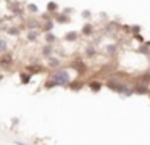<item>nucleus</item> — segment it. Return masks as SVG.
<instances>
[{
	"label": "nucleus",
	"instance_id": "nucleus-1",
	"mask_svg": "<svg viewBox=\"0 0 150 145\" xmlns=\"http://www.w3.org/2000/svg\"><path fill=\"white\" fill-rule=\"evenodd\" d=\"M103 86H107L111 92H116V93H120V95H123V97H129V95H132V93H134L132 92V84H129L127 81L118 79L116 76H115V77H108V79L105 81Z\"/></svg>",
	"mask_w": 150,
	"mask_h": 145
},
{
	"label": "nucleus",
	"instance_id": "nucleus-2",
	"mask_svg": "<svg viewBox=\"0 0 150 145\" xmlns=\"http://www.w3.org/2000/svg\"><path fill=\"white\" fill-rule=\"evenodd\" d=\"M50 79L55 82L57 87H66L69 82H71V76H69V71L65 69V68H58V69L52 71L50 73Z\"/></svg>",
	"mask_w": 150,
	"mask_h": 145
},
{
	"label": "nucleus",
	"instance_id": "nucleus-3",
	"mask_svg": "<svg viewBox=\"0 0 150 145\" xmlns=\"http://www.w3.org/2000/svg\"><path fill=\"white\" fill-rule=\"evenodd\" d=\"M69 68L74 69L76 73H78V76H84V74H87V71H89L87 64H86L81 58H74V60L69 63Z\"/></svg>",
	"mask_w": 150,
	"mask_h": 145
},
{
	"label": "nucleus",
	"instance_id": "nucleus-4",
	"mask_svg": "<svg viewBox=\"0 0 150 145\" xmlns=\"http://www.w3.org/2000/svg\"><path fill=\"white\" fill-rule=\"evenodd\" d=\"M13 55L5 52V53H0V69H8V68L13 66Z\"/></svg>",
	"mask_w": 150,
	"mask_h": 145
},
{
	"label": "nucleus",
	"instance_id": "nucleus-5",
	"mask_svg": "<svg viewBox=\"0 0 150 145\" xmlns=\"http://www.w3.org/2000/svg\"><path fill=\"white\" fill-rule=\"evenodd\" d=\"M24 71H26L28 74H31V76H34V74L45 73L47 68L42 66V64H39V63H31V64H28V66H24Z\"/></svg>",
	"mask_w": 150,
	"mask_h": 145
},
{
	"label": "nucleus",
	"instance_id": "nucleus-6",
	"mask_svg": "<svg viewBox=\"0 0 150 145\" xmlns=\"http://www.w3.org/2000/svg\"><path fill=\"white\" fill-rule=\"evenodd\" d=\"M86 86L89 87V90H91V92L97 93V92H100V90H102L103 82H102L100 79H91V81H86Z\"/></svg>",
	"mask_w": 150,
	"mask_h": 145
},
{
	"label": "nucleus",
	"instance_id": "nucleus-7",
	"mask_svg": "<svg viewBox=\"0 0 150 145\" xmlns=\"http://www.w3.org/2000/svg\"><path fill=\"white\" fill-rule=\"evenodd\" d=\"M52 19H53V23H58V24H66V23L71 21L66 13H58V11L52 15Z\"/></svg>",
	"mask_w": 150,
	"mask_h": 145
},
{
	"label": "nucleus",
	"instance_id": "nucleus-8",
	"mask_svg": "<svg viewBox=\"0 0 150 145\" xmlns=\"http://www.w3.org/2000/svg\"><path fill=\"white\" fill-rule=\"evenodd\" d=\"M84 86H86V81H82V79H74V81H71V82L66 86V89L73 90V92H79V90H81Z\"/></svg>",
	"mask_w": 150,
	"mask_h": 145
},
{
	"label": "nucleus",
	"instance_id": "nucleus-9",
	"mask_svg": "<svg viewBox=\"0 0 150 145\" xmlns=\"http://www.w3.org/2000/svg\"><path fill=\"white\" fill-rule=\"evenodd\" d=\"M47 69H52V71H55V69H58V68H62V61H60V58H57V57H50V58H47Z\"/></svg>",
	"mask_w": 150,
	"mask_h": 145
},
{
	"label": "nucleus",
	"instance_id": "nucleus-10",
	"mask_svg": "<svg viewBox=\"0 0 150 145\" xmlns=\"http://www.w3.org/2000/svg\"><path fill=\"white\" fill-rule=\"evenodd\" d=\"M26 28H28V31H33V29H37L39 31V28H40V19H37V18H28L26 19Z\"/></svg>",
	"mask_w": 150,
	"mask_h": 145
},
{
	"label": "nucleus",
	"instance_id": "nucleus-11",
	"mask_svg": "<svg viewBox=\"0 0 150 145\" xmlns=\"http://www.w3.org/2000/svg\"><path fill=\"white\" fill-rule=\"evenodd\" d=\"M53 26H55V23H53V19H47V21H40V28H39V31H42L44 34H45V32H52V31H53Z\"/></svg>",
	"mask_w": 150,
	"mask_h": 145
},
{
	"label": "nucleus",
	"instance_id": "nucleus-12",
	"mask_svg": "<svg viewBox=\"0 0 150 145\" xmlns=\"http://www.w3.org/2000/svg\"><path fill=\"white\" fill-rule=\"evenodd\" d=\"M52 53H53V45H50V44H44L42 45V48H40V55H42L44 58H50L52 57Z\"/></svg>",
	"mask_w": 150,
	"mask_h": 145
},
{
	"label": "nucleus",
	"instance_id": "nucleus-13",
	"mask_svg": "<svg viewBox=\"0 0 150 145\" xmlns=\"http://www.w3.org/2000/svg\"><path fill=\"white\" fill-rule=\"evenodd\" d=\"M57 40H58V39H57V35L53 34V32H45V34H44V42H45V44L53 45Z\"/></svg>",
	"mask_w": 150,
	"mask_h": 145
},
{
	"label": "nucleus",
	"instance_id": "nucleus-14",
	"mask_svg": "<svg viewBox=\"0 0 150 145\" xmlns=\"http://www.w3.org/2000/svg\"><path fill=\"white\" fill-rule=\"evenodd\" d=\"M31 79H33V76H31V74H28L26 71H21V73H20V82L23 84V86L29 84V82H31Z\"/></svg>",
	"mask_w": 150,
	"mask_h": 145
},
{
	"label": "nucleus",
	"instance_id": "nucleus-15",
	"mask_svg": "<svg viewBox=\"0 0 150 145\" xmlns=\"http://www.w3.org/2000/svg\"><path fill=\"white\" fill-rule=\"evenodd\" d=\"M39 35H40V32L37 31V29H33V31H28L26 37H28V40H29V42H36L37 39H39Z\"/></svg>",
	"mask_w": 150,
	"mask_h": 145
},
{
	"label": "nucleus",
	"instance_id": "nucleus-16",
	"mask_svg": "<svg viewBox=\"0 0 150 145\" xmlns=\"http://www.w3.org/2000/svg\"><path fill=\"white\" fill-rule=\"evenodd\" d=\"M79 39V34L76 31H71V32H66L65 34V40L66 42H76Z\"/></svg>",
	"mask_w": 150,
	"mask_h": 145
},
{
	"label": "nucleus",
	"instance_id": "nucleus-17",
	"mask_svg": "<svg viewBox=\"0 0 150 145\" xmlns=\"http://www.w3.org/2000/svg\"><path fill=\"white\" fill-rule=\"evenodd\" d=\"M81 31H82V35H92L94 34V26H92L91 23H86Z\"/></svg>",
	"mask_w": 150,
	"mask_h": 145
},
{
	"label": "nucleus",
	"instance_id": "nucleus-18",
	"mask_svg": "<svg viewBox=\"0 0 150 145\" xmlns=\"http://www.w3.org/2000/svg\"><path fill=\"white\" fill-rule=\"evenodd\" d=\"M58 11V3L57 2H49L47 3V13H50V15H53V13Z\"/></svg>",
	"mask_w": 150,
	"mask_h": 145
},
{
	"label": "nucleus",
	"instance_id": "nucleus-19",
	"mask_svg": "<svg viewBox=\"0 0 150 145\" xmlns=\"http://www.w3.org/2000/svg\"><path fill=\"white\" fill-rule=\"evenodd\" d=\"M95 53H97V50H95V47L94 45H87V47H86V55H87L89 58H92V57H95Z\"/></svg>",
	"mask_w": 150,
	"mask_h": 145
},
{
	"label": "nucleus",
	"instance_id": "nucleus-20",
	"mask_svg": "<svg viewBox=\"0 0 150 145\" xmlns=\"http://www.w3.org/2000/svg\"><path fill=\"white\" fill-rule=\"evenodd\" d=\"M8 52V42L5 39H0V53H5Z\"/></svg>",
	"mask_w": 150,
	"mask_h": 145
},
{
	"label": "nucleus",
	"instance_id": "nucleus-21",
	"mask_svg": "<svg viewBox=\"0 0 150 145\" xmlns=\"http://www.w3.org/2000/svg\"><path fill=\"white\" fill-rule=\"evenodd\" d=\"M53 87H57V86H55V82H53V81L49 77V79H47L45 82H44V89H45V90H50V89H53Z\"/></svg>",
	"mask_w": 150,
	"mask_h": 145
},
{
	"label": "nucleus",
	"instance_id": "nucleus-22",
	"mask_svg": "<svg viewBox=\"0 0 150 145\" xmlns=\"http://www.w3.org/2000/svg\"><path fill=\"white\" fill-rule=\"evenodd\" d=\"M28 11L29 13H37L39 10H37V6L34 5V3H29V5H28Z\"/></svg>",
	"mask_w": 150,
	"mask_h": 145
},
{
	"label": "nucleus",
	"instance_id": "nucleus-23",
	"mask_svg": "<svg viewBox=\"0 0 150 145\" xmlns=\"http://www.w3.org/2000/svg\"><path fill=\"white\" fill-rule=\"evenodd\" d=\"M107 52H108V55L116 53V45H108V47H107Z\"/></svg>",
	"mask_w": 150,
	"mask_h": 145
},
{
	"label": "nucleus",
	"instance_id": "nucleus-24",
	"mask_svg": "<svg viewBox=\"0 0 150 145\" xmlns=\"http://www.w3.org/2000/svg\"><path fill=\"white\" fill-rule=\"evenodd\" d=\"M8 32H10L11 35H20V29H16V28H11Z\"/></svg>",
	"mask_w": 150,
	"mask_h": 145
},
{
	"label": "nucleus",
	"instance_id": "nucleus-25",
	"mask_svg": "<svg viewBox=\"0 0 150 145\" xmlns=\"http://www.w3.org/2000/svg\"><path fill=\"white\" fill-rule=\"evenodd\" d=\"M82 16H84V18H89V16H91V11H82Z\"/></svg>",
	"mask_w": 150,
	"mask_h": 145
},
{
	"label": "nucleus",
	"instance_id": "nucleus-26",
	"mask_svg": "<svg viewBox=\"0 0 150 145\" xmlns=\"http://www.w3.org/2000/svg\"><path fill=\"white\" fill-rule=\"evenodd\" d=\"M16 145H31V144H23V142H15Z\"/></svg>",
	"mask_w": 150,
	"mask_h": 145
},
{
	"label": "nucleus",
	"instance_id": "nucleus-27",
	"mask_svg": "<svg viewBox=\"0 0 150 145\" xmlns=\"http://www.w3.org/2000/svg\"><path fill=\"white\" fill-rule=\"evenodd\" d=\"M2 79H4V74L0 73V82H2Z\"/></svg>",
	"mask_w": 150,
	"mask_h": 145
},
{
	"label": "nucleus",
	"instance_id": "nucleus-28",
	"mask_svg": "<svg viewBox=\"0 0 150 145\" xmlns=\"http://www.w3.org/2000/svg\"><path fill=\"white\" fill-rule=\"evenodd\" d=\"M147 95H149V98H150V89H149V92H147Z\"/></svg>",
	"mask_w": 150,
	"mask_h": 145
}]
</instances>
